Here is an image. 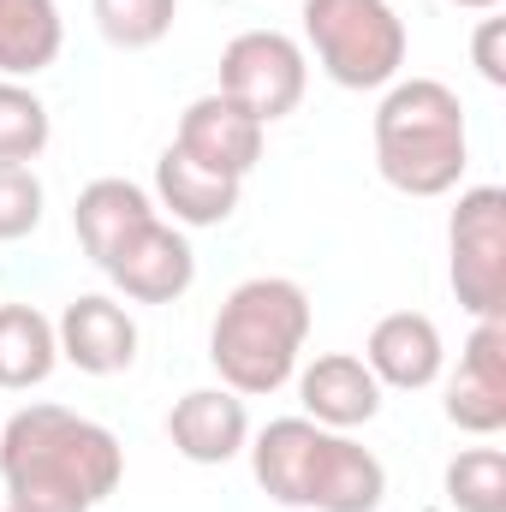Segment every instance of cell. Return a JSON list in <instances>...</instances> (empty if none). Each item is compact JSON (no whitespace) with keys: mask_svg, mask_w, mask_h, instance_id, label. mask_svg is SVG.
I'll use <instances>...</instances> for the list:
<instances>
[{"mask_svg":"<svg viewBox=\"0 0 506 512\" xmlns=\"http://www.w3.org/2000/svg\"><path fill=\"white\" fill-rule=\"evenodd\" d=\"M304 48L340 90H387L411 42L387 0H304Z\"/></svg>","mask_w":506,"mask_h":512,"instance_id":"5b68a950","label":"cell"},{"mask_svg":"<svg viewBox=\"0 0 506 512\" xmlns=\"http://www.w3.org/2000/svg\"><path fill=\"white\" fill-rule=\"evenodd\" d=\"M102 274L114 280V292L131 298V304H173L197 280V251H191L185 227H173V221L155 215V221H143L126 245L102 262Z\"/></svg>","mask_w":506,"mask_h":512,"instance_id":"ba28073f","label":"cell"},{"mask_svg":"<svg viewBox=\"0 0 506 512\" xmlns=\"http://www.w3.org/2000/svg\"><path fill=\"white\" fill-rule=\"evenodd\" d=\"M453 6H465V12H501V0H453Z\"/></svg>","mask_w":506,"mask_h":512,"instance_id":"cb8c5ba5","label":"cell"},{"mask_svg":"<svg viewBox=\"0 0 506 512\" xmlns=\"http://www.w3.org/2000/svg\"><path fill=\"white\" fill-rule=\"evenodd\" d=\"M471 167L465 102L441 78H393L376 102V173L399 197H447Z\"/></svg>","mask_w":506,"mask_h":512,"instance_id":"277c9868","label":"cell"},{"mask_svg":"<svg viewBox=\"0 0 506 512\" xmlns=\"http://www.w3.org/2000/svg\"><path fill=\"white\" fill-rule=\"evenodd\" d=\"M42 209H48V191L36 179V167H18V161H0V245H18L42 227Z\"/></svg>","mask_w":506,"mask_h":512,"instance_id":"7402d4cb","label":"cell"},{"mask_svg":"<svg viewBox=\"0 0 506 512\" xmlns=\"http://www.w3.org/2000/svg\"><path fill=\"white\" fill-rule=\"evenodd\" d=\"M251 471L256 489L274 507L298 512H381L387 501V465L340 429L298 417H274L268 429L251 435Z\"/></svg>","mask_w":506,"mask_h":512,"instance_id":"7a4b0ae2","label":"cell"},{"mask_svg":"<svg viewBox=\"0 0 506 512\" xmlns=\"http://www.w3.org/2000/svg\"><path fill=\"white\" fill-rule=\"evenodd\" d=\"M471 60H477V72H483V84H506V18H483L477 24V36H471Z\"/></svg>","mask_w":506,"mask_h":512,"instance_id":"603a6c76","label":"cell"},{"mask_svg":"<svg viewBox=\"0 0 506 512\" xmlns=\"http://www.w3.org/2000/svg\"><path fill=\"white\" fill-rule=\"evenodd\" d=\"M155 215H161V209H155V197H149L137 179H120V173L90 179V185L78 191V203H72L78 245H84V256H90L96 268L120 251V245H126L143 221H155Z\"/></svg>","mask_w":506,"mask_h":512,"instance_id":"2e32d148","label":"cell"},{"mask_svg":"<svg viewBox=\"0 0 506 512\" xmlns=\"http://www.w3.org/2000/svg\"><path fill=\"white\" fill-rule=\"evenodd\" d=\"M66 48L60 0H0V78L30 84Z\"/></svg>","mask_w":506,"mask_h":512,"instance_id":"e0dca14e","label":"cell"},{"mask_svg":"<svg viewBox=\"0 0 506 512\" xmlns=\"http://www.w3.org/2000/svg\"><path fill=\"white\" fill-rule=\"evenodd\" d=\"M167 441L185 465H233L251 447V411L233 387H191L167 411Z\"/></svg>","mask_w":506,"mask_h":512,"instance_id":"8fae6325","label":"cell"},{"mask_svg":"<svg viewBox=\"0 0 506 512\" xmlns=\"http://www.w3.org/2000/svg\"><path fill=\"white\" fill-rule=\"evenodd\" d=\"M447 423L465 435H501L506 429V316H483L459 352V370L447 376L441 399Z\"/></svg>","mask_w":506,"mask_h":512,"instance_id":"9c48e42d","label":"cell"},{"mask_svg":"<svg viewBox=\"0 0 506 512\" xmlns=\"http://www.w3.org/2000/svg\"><path fill=\"white\" fill-rule=\"evenodd\" d=\"M60 340L36 304H0V393H30L54 376Z\"/></svg>","mask_w":506,"mask_h":512,"instance_id":"ac0fdd59","label":"cell"},{"mask_svg":"<svg viewBox=\"0 0 506 512\" xmlns=\"http://www.w3.org/2000/svg\"><path fill=\"white\" fill-rule=\"evenodd\" d=\"M453 512H506V453L501 447H465L441 471Z\"/></svg>","mask_w":506,"mask_h":512,"instance_id":"ffe728a7","label":"cell"},{"mask_svg":"<svg viewBox=\"0 0 506 512\" xmlns=\"http://www.w3.org/2000/svg\"><path fill=\"white\" fill-rule=\"evenodd\" d=\"M54 137V114L48 102L18 84V78H0V161H18V167H36L42 149Z\"/></svg>","mask_w":506,"mask_h":512,"instance_id":"d6986e66","label":"cell"},{"mask_svg":"<svg viewBox=\"0 0 506 512\" xmlns=\"http://www.w3.org/2000/svg\"><path fill=\"white\" fill-rule=\"evenodd\" d=\"M126 477V447L108 423L66 405H24L0 423L6 512H96Z\"/></svg>","mask_w":506,"mask_h":512,"instance_id":"6da1fadb","label":"cell"},{"mask_svg":"<svg viewBox=\"0 0 506 512\" xmlns=\"http://www.w3.org/2000/svg\"><path fill=\"white\" fill-rule=\"evenodd\" d=\"M310 340V292L286 274L239 280L209 328V364L239 399H268L298 376Z\"/></svg>","mask_w":506,"mask_h":512,"instance_id":"3957f363","label":"cell"},{"mask_svg":"<svg viewBox=\"0 0 506 512\" xmlns=\"http://www.w3.org/2000/svg\"><path fill=\"white\" fill-rule=\"evenodd\" d=\"M90 6H96V30L126 54L155 48L179 18V0H90Z\"/></svg>","mask_w":506,"mask_h":512,"instance_id":"44dd1931","label":"cell"},{"mask_svg":"<svg viewBox=\"0 0 506 512\" xmlns=\"http://www.w3.org/2000/svg\"><path fill=\"white\" fill-rule=\"evenodd\" d=\"M447 280L465 316H506V191L501 185H471L453 203L447 221Z\"/></svg>","mask_w":506,"mask_h":512,"instance_id":"8992f818","label":"cell"},{"mask_svg":"<svg viewBox=\"0 0 506 512\" xmlns=\"http://www.w3.org/2000/svg\"><path fill=\"white\" fill-rule=\"evenodd\" d=\"M292 382H298L304 417L322 423V429L352 435V429H364V423L381 417V393H387V387L370 376V364H364L358 352H322V358H310Z\"/></svg>","mask_w":506,"mask_h":512,"instance_id":"4fadbf2b","label":"cell"},{"mask_svg":"<svg viewBox=\"0 0 506 512\" xmlns=\"http://www.w3.org/2000/svg\"><path fill=\"white\" fill-rule=\"evenodd\" d=\"M0 512H6V507H0Z\"/></svg>","mask_w":506,"mask_h":512,"instance_id":"d4e9b609","label":"cell"},{"mask_svg":"<svg viewBox=\"0 0 506 512\" xmlns=\"http://www.w3.org/2000/svg\"><path fill=\"white\" fill-rule=\"evenodd\" d=\"M227 102H239L262 126L298 114L304 90H310V54L304 42H292L286 30H239L221 48V84Z\"/></svg>","mask_w":506,"mask_h":512,"instance_id":"52a82bcc","label":"cell"},{"mask_svg":"<svg viewBox=\"0 0 506 512\" xmlns=\"http://www.w3.org/2000/svg\"><path fill=\"white\" fill-rule=\"evenodd\" d=\"M364 364H370V376H376L381 387H393V393H423V387H435L441 370H447V346H441L435 316H423V310H393V316H381L376 328H370V340H364Z\"/></svg>","mask_w":506,"mask_h":512,"instance_id":"5bb4252c","label":"cell"},{"mask_svg":"<svg viewBox=\"0 0 506 512\" xmlns=\"http://www.w3.org/2000/svg\"><path fill=\"white\" fill-rule=\"evenodd\" d=\"M239 179H221V173H209V167H197L191 155H179L173 143L161 149V161H155V209H161V221H173V227H185V233H197V227H221V221H233V209H239Z\"/></svg>","mask_w":506,"mask_h":512,"instance_id":"9a60e30c","label":"cell"},{"mask_svg":"<svg viewBox=\"0 0 506 512\" xmlns=\"http://www.w3.org/2000/svg\"><path fill=\"white\" fill-rule=\"evenodd\" d=\"M262 143H268V126L245 114L239 102H227L221 90H209V96H197L185 114H179V131H173V149L179 155H191L197 167H209V173H221V179H251L256 161H262Z\"/></svg>","mask_w":506,"mask_h":512,"instance_id":"30bf717a","label":"cell"},{"mask_svg":"<svg viewBox=\"0 0 506 512\" xmlns=\"http://www.w3.org/2000/svg\"><path fill=\"white\" fill-rule=\"evenodd\" d=\"M54 340H60V358L84 376H120V370L137 364V322L108 292L72 298L54 322Z\"/></svg>","mask_w":506,"mask_h":512,"instance_id":"7c38bea8","label":"cell"}]
</instances>
